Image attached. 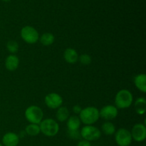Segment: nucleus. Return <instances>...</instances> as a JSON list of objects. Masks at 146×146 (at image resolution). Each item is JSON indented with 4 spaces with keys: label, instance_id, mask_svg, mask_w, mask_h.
<instances>
[{
    "label": "nucleus",
    "instance_id": "f257e3e1",
    "mask_svg": "<svg viewBox=\"0 0 146 146\" xmlns=\"http://www.w3.org/2000/svg\"><path fill=\"white\" fill-rule=\"evenodd\" d=\"M99 118V110L94 106H88L82 108L79 113L80 121L86 125H93L98 121Z\"/></svg>",
    "mask_w": 146,
    "mask_h": 146
},
{
    "label": "nucleus",
    "instance_id": "f03ea898",
    "mask_svg": "<svg viewBox=\"0 0 146 146\" xmlns=\"http://www.w3.org/2000/svg\"><path fill=\"white\" fill-rule=\"evenodd\" d=\"M133 96L129 90H120L115 97V106L118 109H126L133 104Z\"/></svg>",
    "mask_w": 146,
    "mask_h": 146
},
{
    "label": "nucleus",
    "instance_id": "7ed1b4c3",
    "mask_svg": "<svg viewBox=\"0 0 146 146\" xmlns=\"http://www.w3.org/2000/svg\"><path fill=\"white\" fill-rule=\"evenodd\" d=\"M38 125L41 133H42L46 136H55L59 131V125L53 118H46L42 120Z\"/></svg>",
    "mask_w": 146,
    "mask_h": 146
},
{
    "label": "nucleus",
    "instance_id": "20e7f679",
    "mask_svg": "<svg viewBox=\"0 0 146 146\" xmlns=\"http://www.w3.org/2000/svg\"><path fill=\"white\" fill-rule=\"evenodd\" d=\"M24 116L30 123L39 124L44 118V112L42 109L37 106H30L26 109Z\"/></svg>",
    "mask_w": 146,
    "mask_h": 146
},
{
    "label": "nucleus",
    "instance_id": "39448f33",
    "mask_svg": "<svg viewBox=\"0 0 146 146\" xmlns=\"http://www.w3.org/2000/svg\"><path fill=\"white\" fill-rule=\"evenodd\" d=\"M20 35L21 38L27 44H36L39 40L38 31L31 26H25L23 27L21 30Z\"/></svg>",
    "mask_w": 146,
    "mask_h": 146
},
{
    "label": "nucleus",
    "instance_id": "423d86ee",
    "mask_svg": "<svg viewBox=\"0 0 146 146\" xmlns=\"http://www.w3.org/2000/svg\"><path fill=\"white\" fill-rule=\"evenodd\" d=\"M81 138H84V140L88 141H97L99 139L101 136V131L98 129L97 127L94 125H85L81 128Z\"/></svg>",
    "mask_w": 146,
    "mask_h": 146
},
{
    "label": "nucleus",
    "instance_id": "0eeeda50",
    "mask_svg": "<svg viewBox=\"0 0 146 146\" xmlns=\"http://www.w3.org/2000/svg\"><path fill=\"white\" fill-rule=\"evenodd\" d=\"M131 131L126 128H119L115 133V141L118 146H129L132 142Z\"/></svg>",
    "mask_w": 146,
    "mask_h": 146
},
{
    "label": "nucleus",
    "instance_id": "6e6552de",
    "mask_svg": "<svg viewBox=\"0 0 146 146\" xmlns=\"http://www.w3.org/2000/svg\"><path fill=\"white\" fill-rule=\"evenodd\" d=\"M44 102L46 106L51 109H58L63 104V98L58 94L50 93L44 98Z\"/></svg>",
    "mask_w": 146,
    "mask_h": 146
},
{
    "label": "nucleus",
    "instance_id": "1a4fd4ad",
    "mask_svg": "<svg viewBox=\"0 0 146 146\" xmlns=\"http://www.w3.org/2000/svg\"><path fill=\"white\" fill-rule=\"evenodd\" d=\"M118 109L113 105H106L99 111V115L105 121H110L118 116Z\"/></svg>",
    "mask_w": 146,
    "mask_h": 146
},
{
    "label": "nucleus",
    "instance_id": "9d476101",
    "mask_svg": "<svg viewBox=\"0 0 146 146\" xmlns=\"http://www.w3.org/2000/svg\"><path fill=\"white\" fill-rule=\"evenodd\" d=\"M132 139L136 142H143L146 138V127L145 123H136L131 131Z\"/></svg>",
    "mask_w": 146,
    "mask_h": 146
},
{
    "label": "nucleus",
    "instance_id": "9b49d317",
    "mask_svg": "<svg viewBox=\"0 0 146 146\" xmlns=\"http://www.w3.org/2000/svg\"><path fill=\"white\" fill-rule=\"evenodd\" d=\"M19 143V136L15 133H7L2 137V143L4 146H17Z\"/></svg>",
    "mask_w": 146,
    "mask_h": 146
},
{
    "label": "nucleus",
    "instance_id": "f8f14e48",
    "mask_svg": "<svg viewBox=\"0 0 146 146\" xmlns=\"http://www.w3.org/2000/svg\"><path fill=\"white\" fill-rule=\"evenodd\" d=\"M78 52L76 50L72 48H68L64 51V58L66 62L70 64H74L78 61Z\"/></svg>",
    "mask_w": 146,
    "mask_h": 146
},
{
    "label": "nucleus",
    "instance_id": "ddd939ff",
    "mask_svg": "<svg viewBox=\"0 0 146 146\" xmlns=\"http://www.w3.org/2000/svg\"><path fill=\"white\" fill-rule=\"evenodd\" d=\"M5 67L8 71H14L17 69L19 65V58L16 55L11 54V55L8 56L6 58L5 62Z\"/></svg>",
    "mask_w": 146,
    "mask_h": 146
},
{
    "label": "nucleus",
    "instance_id": "4468645a",
    "mask_svg": "<svg viewBox=\"0 0 146 146\" xmlns=\"http://www.w3.org/2000/svg\"><path fill=\"white\" fill-rule=\"evenodd\" d=\"M135 87L142 93H146V76L145 74H140L134 78Z\"/></svg>",
    "mask_w": 146,
    "mask_h": 146
},
{
    "label": "nucleus",
    "instance_id": "2eb2a0df",
    "mask_svg": "<svg viewBox=\"0 0 146 146\" xmlns=\"http://www.w3.org/2000/svg\"><path fill=\"white\" fill-rule=\"evenodd\" d=\"M81 123L79 117L76 116V115L70 116L67 120L66 123L68 131H77V130H78L81 126Z\"/></svg>",
    "mask_w": 146,
    "mask_h": 146
},
{
    "label": "nucleus",
    "instance_id": "dca6fc26",
    "mask_svg": "<svg viewBox=\"0 0 146 146\" xmlns=\"http://www.w3.org/2000/svg\"><path fill=\"white\" fill-rule=\"evenodd\" d=\"M135 112L139 115H143L146 111V100L143 97L137 98L135 102Z\"/></svg>",
    "mask_w": 146,
    "mask_h": 146
},
{
    "label": "nucleus",
    "instance_id": "f3484780",
    "mask_svg": "<svg viewBox=\"0 0 146 146\" xmlns=\"http://www.w3.org/2000/svg\"><path fill=\"white\" fill-rule=\"evenodd\" d=\"M56 118L60 122H64L69 118V111L65 106H61L58 108L56 114Z\"/></svg>",
    "mask_w": 146,
    "mask_h": 146
},
{
    "label": "nucleus",
    "instance_id": "a211bd4d",
    "mask_svg": "<svg viewBox=\"0 0 146 146\" xmlns=\"http://www.w3.org/2000/svg\"><path fill=\"white\" fill-rule=\"evenodd\" d=\"M39 41L42 45L45 46H48L54 44V41H55V36L51 33H44L39 38Z\"/></svg>",
    "mask_w": 146,
    "mask_h": 146
},
{
    "label": "nucleus",
    "instance_id": "6ab92c4d",
    "mask_svg": "<svg viewBox=\"0 0 146 146\" xmlns=\"http://www.w3.org/2000/svg\"><path fill=\"white\" fill-rule=\"evenodd\" d=\"M25 132L30 136H36L41 133L38 124L30 123L25 128Z\"/></svg>",
    "mask_w": 146,
    "mask_h": 146
},
{
    "label": "nucleus",
    "instance_id": "aec40b11",
    "mask_svg": "<svg viewBox=\"0 0 146 146\" xmlns=\"http://www.w3.org/2000/svg\"><path fill=\"white\" fill-rule=\"evenodd\" d=\"M101 130L104 132V133L107 135H113L116 131L114 124L113 123L110 122V121H106V123H104L102 126H101Z\"/></svg>",
    "mask_w": 146,
    "mask_h": 146
},
{
    "label": "nucleus",
    "instance_id": "412c9836",
    "mask_svg": "<svg viewBox=\"0 0 146 146\" xmlns=\"http://www.w3.org/2000/svg\"><path fill=\"white\" fill-rule=\"evenodd\" d=\"M7 48L10 53H11V54H15L19 50L18 43L15 41H13V40L9 41L7 43Z\"/></svg>",
    "mask_w": 146,
    "mask_h": 146
},
{
    "label": "nucleus",
    "instance_id": "4be33fe9",
    "mask_svg": "<svg viewBox=\"0 0 146 146\" xmlns=\"http://www.w3.org/2000/svg\"><path fill=\"white\" fill-rule=\"evenodd\" d=\"M78 60H79L80 63L81 64H84V65H88L92 61V58H91V56L87 54H84L78 57Z\"/></svg>",
    "mask_w": 146,
    "mask_h": 146
},
{
    "label": "nucleus",
    "instance_id": "5701e85b",
    "mask_svg": "<svg viewBox=\"0 0 146 146\" xmlns=\"http://www.w3.org/2000/svg\"><path fill=\"white\" fill-rule=\"evenodd\" d=\"M68 135L69 138H72V139H80L81 138V133L78 130L77 131H68Z\"/></svg>",
    "mask_w": 146,
    "mask_h": 146
},
{
    "label": "nucleus",
    "instance_id": "b1692460",
    "mask_svg": "<svg viewBox=\"0 0 146 146\" xmlns=\"http://www.w3.org/2000/svg\"><path fill=\"white\" fill-rule=\"evenodd\" d=\"M77 146H91V144L89 141L83 140V141L78 142V143L77 144Z\"/></svg>",
    "mask_w": 146,
    "mask_h": 146
},
{
    "label": "nucleus",
    "instance_id": "393cba45",
    "mask_svg": "<svg viewBox=\"0 0 146 146\" xmlns=\"http://www.w3.org/2000/svg\"><path fill=\"white\" fill-rule=\"evenodd\" d=\"M82 108L79 105H75L73 107V111L75 114H79L81 113Z\"/></svg>",
    "mask_w": 146,
    "mask_h": 146
},
{
    "label": "nucleus",
    "instance_id": "a878e982",
    "mask_svg": "<svg viewBox=\"0 0 146 146\" xmlns=\"http://www.w3.org/2000/svg\"><path fill=\"white\" fill-rule=\"evenodd\" d=\"M3 1H6V2H7V1H11V0H2Z\"/></svg>",
    "mask_w": 146,
    "mask_h": 146
},
{
    "label": "nucleus",
    "instance_id": "bb28decb",
    "mask_svg": "<svg viewBox=\"0 0 146 146\" xmlns=\"http://www.w3.org/2000/svg\"><path fill=\"white\" fill-rule=\"evenodd\" d=\"M0 146H4V145H3L1 143H0Z\"/></svg>",
    "mask_w": 146,
    "mask_h": 146
}]
</instances>
